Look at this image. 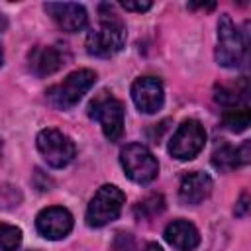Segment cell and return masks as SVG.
I'll return each instance as SVG.
<instances>
[{"mask_svg": "<svg viewBox=\"0 0 251 251\" xmlns=\"http://www.w3.org/2000/svg\"><path fill=\"white\" fill-rule=\"evenodd\" d=\"M127 31L126 24L116 12L114 4L98 6V27H92L86 35V51L94 57L108 59L126 47Z\"/></svg>", "mask_w": 251, "mask_h": 251, "instance_id": "6da1fadb", "label": "cell"}, {"mask_svg": "<svg viewBox=\"0 0 251 251\" xmlns=\"http://www.w3.org/2000/svg\"><path fill=\"white\" fill-rule=\"evenodd\" d=\"M96 73L90 69H78L67 75L61 82L53 84L47 90V100L59 110H71L78 104V100L94 86Z\"/></svg>", "mask_w": 251, "mask_h": 251, "instance_id": "7a4b0ae2", "label": "cell"}, {"mask_svg": "<svg viewBox=\"0 0 251 251\" xmlns=\"http://www.w3.org/2000/svg\"><path fill=\"white\" fill-rule=\"evenodd\" d=\"M88 116L96 120L108 141H120L124 135V104L112 92H98L88 104Z\"/></svg>", "mask_w": 251, "mask_h": 251, "instance_id": "3957f363", "label": "cell"}, {"mask_svg": "<svg viewBox=\"0 0 251 251\" xmlns=\"http://www.w3.org/2000/svg\"><path fill=\"white\" fill-rule=\"evenodd\" d=\"M126 204V194L116 184H102L86 208V224L90 227H102L118 220Z\"/></svg>", "mask_w": 251, "mask_h": 251, "instance_id": "277c9868", "label": "cell"}, {"mask_svg": "<svg viewBox=\"0 0 251 251\" xmlns=\"http://www.w3.org/2000/svg\"><path fill=\"white\" fill-rule=\"evenodd\" d=\"M120 163L126 176L137 184H149L159 175L155 155L141 143H127L120 151Z\"/></svg>", "mask_w": 251, "mask_h": 251, "instance_id": "5b68a950", "label": "cell"}, {"mask_svg": "<svg viewBox=\"0 0 251 251\" xmlns=\"http://www.w3.org/2000/svg\"><path fill=\"white\" fill-rule=\"evenodd\" d=\"M214 57L216 63L226 69H237L245 57V39L227 14H222L218 20V45Z\"/></svg>", "mask_w": 251, "mask_h": 251, "instance_id": "8992f818", "label": "cell"}, {"mask_svg": "<svg viewBox=\"0 0 251 251\" xmlns=\"http://www.w3.org/2000/svg\"><path fill=\"white\" fill-rule=\"evenodd\" d=\"M35 145H37V151L41 153V157L53 169L67 167L75 159V153H76V147H75L73 139L67 133H63L61 129H55V127L41 129L37 133Z\"/></svg>", "mask_w": 251, "mask_h": 251, "instance_id": "52a82bcc", "label": "cell"}, {"mask_svg": "<svg viewBox=\"0 0 251 251\" xmlns=\"http://www.w3.org/2000/svg\"><path fill=\"white\" fill-rule=\"evenodd\" d=\"M206 143V131L198 120H184L171 137L169 153L178 161L194 159Z\"/></svg>", "mask_w": 251, "mask_h": 251, "instance_id": "ba28073f", "label": "cell"}, {"mask_svg": "<svg viewBox=\"0 0 251 251\" xmlns=\"http://www.w3.org/2000/svg\"><path fill=\"white\" fill-rule=\"evenodd\" d=\"M69 59L65 45H35L27 53V67L35 76H49L63 69Z\"/></svg>", "mask_w": 251, "mask_h": 251, "instance_id": "9c48e42d", "label": "cell"}, {"mask_svg": "<svg viewBox=\"0 0 251 251\" xmlns=\"http://www.w3.org/2000/svg\"><path fill=\"white\" fill-rule=\"evenodd\" d=\"M73 224H75L73 214L63 206L43 208L35 216V229L39 231V235H43L45 239H51V241L65 239L71 233Z\"/></svg>", "mask_w": 251, "mask_h": 251, "instance_id": "30bf717a", "label": "cell"}, {"mask_svg": "<svg viewBox=\"0 0 251 251\" xmlns=\"http://www.w3.org/2000/svg\"><path fill=\"white\" fill-rule=\"evenodd\" d=\"M131 100L135 108L143 114L159 112L165 102V90L161 80L155 76H139L131 84Z\"/></svg>", "mask_w": 251, "mask_h": 251, "instance_id": "8fae6325", "label": "cell"}, {"mask_svg": "<svg viewBox=\"0 0 251 251\" xmlns=\"http://www.w3.org/2000/svg\"><path fill=\"white\" fill-rule=\"evenodd\" d=\"M43 8L51 16V20L59 25V29L67 33L80 31L88 22L86 10L75 2H47L43 4Z\"/></svg>", "mask_w": 251, "mask_h": 251, "instance_id": "7c38bea8", "label": "cell"}, {"mask_svg": "<svg viewBox=\"0 0 251 251\" xmlns=\"http://www.w3.org/2000/svg\"><path fill=\"white\" fill-rule=\"evenodd\" d=\"M212 188H214V182H212L210 175L200 173V171H192V173L182 176L180 186H178V198L182 204L196 206L210 196Z\"/></svg>", "mask_w": 251, "mask_h": 251, "instance_id": "4fadbf2b", "label": "cell"}, {"mask_svg": "<svg viewBox=\"0 0 251 251\" xmlns=\"http://www.w3.org/2000/svg\"><path fill=\"white\" fill-rule=\"evenodd\" d=\"M163 237L178 251H192L200 243V233L188 220H173L171 224H167Z\"/></svg>", "mask_w": 251, "mask_h": 251, "instance_id": "5bb4252c", "label": "cell"}, {"mask_svg": "<svg viewBox=\"0 0 251 251\" xmlns=\"http://www.w3.org/2000/svg\"><path fill=\"white\" fill-rule=\"evenodd\" d=\"M247 92H249L247 80L245 78H239L237 84H218L216 86V92H214V100L218 104L226 106L227 110L229 108H241V104L247 98Z\"/></svg>", "mask_w": 251, "mask_h": 251, "instance_id": "9a60e30c", "label": "cell"}, {"mask_svg": "<svg viewBox=\"0 0 251 251\" xmlns=\"http://www.w3.org/2000/svg\"><path fill=\"white\" fill-rule=\"evenodd\" d=\"M212 165L222 173H227V171L241 167L239 157H237V147L229 145L227 141H220L212 151Z\"/></svg>", "mask_w": 251, "mask_h": 251, "instance_id": "2e32d148", "label": "cell"}, {"mask_svg": "<svg viewBox=\"0 0 251 251\" xmlns=\"http://www.w3.org/2000/svg\"><path fill=\"white\" fill-rule=\"evenodd\" d=\"M163 210H165V198H163V194H155V192L135 204V216L139 220H151V218L159 216Z\"/></svg>", "mask_w": 251, "mask_h": 251, "instance_id": "e0dca14e", "label": "cell"}, {"mask_svg": "<svg viewBox=\"0 0 251 251\" xmlns=\"http://www.w3.org/2000/svg\"><path fill=\"white\" fill-rule=\"evenodd\" d=\"M249 122H251V114H249V108L247 106H241V108H229L226 114H224V126L233 131V133H241L249 127Z\"/></svg>", "mask_w": 251, "mask_h": 251, "instance_id": "ac0fdd59", "label": "cell"}, {"mask_svg": "<svg viewBox=\"0 0 251 251\" xmlns=\"http://www.w3.org/2000/svg\"><path fill=\"white\" fill-rule=\"evenodd\" d=\"M22 243V229L10 224H0V251H16Z\"/></svg>", "mask_w": 251, "mask_h": 251, "instance_id": "d6986e66", "label": "cell"}, {"mask_svg": "<svg viewBox=\"0 0 251 251\" xmlns=\"http://www.w3.org/2000/svg\"><path fill=\"white\" fill-rule=\"evenodd\" d=\"M133 247H135V241H133L131 233L120 231L116 235V239H114V249L116 251H133Z\"/></svg>", "mask_w": 251, "mask_h": 251, "instance_id": "ffe728a7", "label": "cell"}, {"mask_svg": "<svg viewBox=\"0 0 251 251\" xmlns=\"http://www.w3.org/2000/svg\"><path fill=\"white\" fill-rule=\"evenodd\" d=\"M237 157H239V165H247L251 161V143L245 141L243 145L237 147Z\"/></svg>", "mask_w": 251, "mask_h": 251, "instance_id": "44dd1931", "label": "cell"}, {"mask_svg": "<svg viewBox=\"0 0 251 251\" xmlns=\"http://www.w3.org/2000/svg\"><path fill=\"white\" fill-rule=\"evenodd\" d=\"M247 210H249V194L247 192H243L241 196H239V200H237V204H235V216H245L247 214Z\"/></svg>", "mask_w": 251, "mask_h": 251, "instance_id": "7402d4cb", "label": "cell"}, {"mask_svg": "<svg viewBox=\"0 0 251 251\" xmlns=\"http://www.w3.org/2000/svg\"><path fill=\"white\" fill-rule=\"evenodd\" d=\"M122 6L129 12H147L153 4L151 2H122Z\"/></svg>", "mask_w": 251, "mask_h": 251, "instance_id": "603a6c76", "label": "cell"}, {"mask_svg": "<svg viewBox=\"0 0 251 251\" xmlns=\"http://www.w3.org/2000/svg\"><path fill=\"white\" fill-rule=\"evenodd\" d=\"M188 8H192V10H196V8H200V10H214L216 4L214 2H208V4H204V2H192V4H188Z\"/></svg>", "mask_w": 251, "mask_h": 251, "instance_id": "cb8c5ba5", "label": "cell"}, {"mask_svg": "<svg viewBox=\"0 0 251 251\" xmlns=\"http://www.w3.org/2000/svg\"><path fill=\"white\" fill-rule=\"evenodd\" d=\"M143 251H163V247H161L159 243H147V245L143 247Z\"/></svg>", "mask_w": 251, "mask_h": 251, "instance_id": "d4e9b609", "label": "cell"}, {"mask_svg": "<svg viewBox=\"0 0 251 251\" xmlns=\"http://www.w3.org/2000/svg\"><path fill=\"white\" fill-rule=\"evenodd\" d=\"M2 63H4V51H2V45H0V67H2Z\"/></svg>", "mask_w": 251, "mask_h": 251, "instance_id": "484cf974", "label": "cell"}, {"mask_svg": "<svg viewBox=\"0 0 251 251\" xmlns=\"http://www.w3.org/2000/svg\"><path fill=\"white\" fill-rule=\"evenodd\" d=\"M0 155H2V141H0Z\"/></svg>", "mask_w": 251, "mask_h": 251, "instance_id": "4316f807", "label": "cell"}]
</instances>
